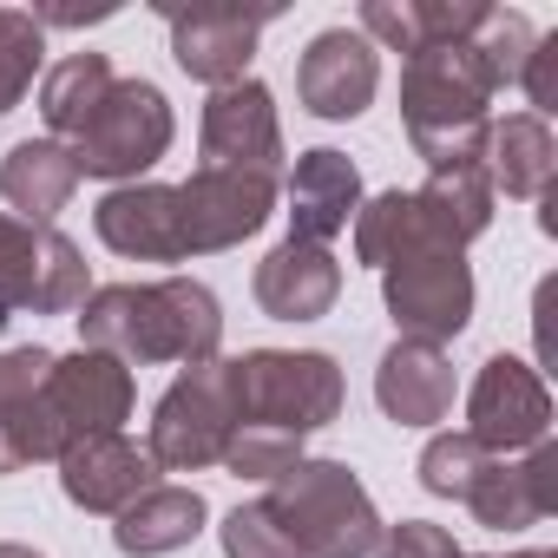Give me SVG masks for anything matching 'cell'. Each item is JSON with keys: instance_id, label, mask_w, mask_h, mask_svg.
<instances>
[{"instance_id": "20", "label": "cell", "mask_w": 558, "mask_h": 558, "mask_svg": "<svg viewBox=\"0 0 558 558\" xmlns=\"http://www.w3.org/2000/svg\"><path fill=\"white\" fill-rule=\"evenodd\" d=\"M486 0H368L362 8V40L375 53H427V47H460L486 27Z\"/></svg>"}, {"instance_id": "11", "label": "cell", "mask_w": 558, "mask_h": 558, "mask_svg": "<svg viewBox=\"0 0 558 558\" xmlns=\"http://www.w3.org/2000/svg\"><path fill=\"white\" fill-rule=\"evenodd\" d=\"M276 217V178L263 171H210L197 165L178 184V223H184V256H217L256 236Z\"/></svg>"}, {"instance_id": "29", "label": "cell", "mask_w": 558, "mask_h": 558, "mask_svg": "<svg viewBox=\"0 0 558 558\" xmlns=\"http://www.w3.org/2000/svg\"><path fill=\"white\" fill-rule=\"evenodd\" d=\"M40 60H47V27L21 8H0V119L27 99V86L40 80Z\"/></svg>"}, {"instance_id": "26", "label": "cell", "mask_w": 558, "mask_h": 558, "mask_svg": "<svg viewBox=\"0 0 558 558\" xmlns=\"http://www.w3.org/2000/svg\"><path fill=\"white\" fill-rule=\"evenodd\" d=\"M421 230L434 236V250H466L473 236L493 230V184L480 165H453V171H427V184L414 191Z\"/></svg>"}, {"instance_id": "1", "label": "cell", "mask_w": 558, "mask_h": 558, "mask_svg": "<svg viewBox=\"0 0 558 558\" xmlns=\"http://www.w3.org/2000/svg\"><path fill=\"white\" fill-rule=\"evenodd\" d=\"M80 349H99L125 368L151 362H217L223 349V303L197 276H165V283H106L80 303Z\"/></svg>"}, {"instance_id": "28", "label": "cell", "mask_w": 558, "mask_h": 558, "mask_svg": "<svg viewBox=\"0 0 558 558\" xmlns=\"http://www.w3.org/2000/svg\"><path fill=\"white\" fill-rule=\"evenodd\" d=\"M434 236L421 230V210H414V191H381L355 210V256L368 269H388L401 256H427Z\"/></svg>"}, {"instance_id": "17", "label": "cell", "mask_w": 558, "mask_h": 558, "mask_svg": "<svg viewBox=\"0 0 558 558\" xmlns=\"http://www.w3.org/2000/svg\"><path fill=\"white\" fill-rule=\"evenodd\" d=\"M158 486V460L125 440V434H99V440H80L60 453V493L80 506V512H106L119 519L138 493Z\"/></svg>"}, {"instance_id": "36", "label": "cell", "mask_w": 558, "mask_h": 558, "mask_svg": "<svg viewBox=\"0 0 558 558\" xmlns=\"http://www.w3.org/2000/svg\"><path fill=\"white\" fill-rule=\"evenodd\" d=\"M0 558H47V551H34V545H0Z\"/></svg>"}, {"instance_id": "10", "label": "cell", "mask_w": 558, "mask_h": 558, "mask_svg": "<svg viewBox=\"0 0 558 558\" xmlns=\"http://www.w3.org/2000/svg\"><path fill=\"white\" fill-rule=\"evenodd\" d=\"M132 368L99 355V349H73V355H53V375H47V434L53 447H80V440H99V434H119L132 421Z\"/></svg>"}, {"instance_id": "9", "label": "cell", "mask_w": 558, "mask_h": 558, "mask_svg": "<svg viewBox=\"0 0 558 558\" xmlns=\"http://www.w3.org/2000/svg\"><path fill=\"white\" fill-rule=\"evenodd\" d=\"M466 440H480L493 460L532 453L538 440H551V395L545 375L519 355H486L473 388H466Z\"/></svg>"}, {"instance_id": "15", "label": "cell", "mask_w": 558, "mask_h": 558, "mask_svg": "<svg viewBox=\"0 0 558 558\" xmlns=\"http://www.w3.org/2000/svg\"><path fill=\"white\" fill-rule=\"evenodd\" d=\"M93 230L125 263H184L178 184H119L93 204Z\"/></svg>"}, {"instance_id": "16", "label": "cell", "mask_w": 558, "mask_h": 558, "mask_svg": "<svg viewBox=\"0 0 558 558\" xmlns=\"http://www.w3.org/2000/svg\"><path fill=\"white\" fill-rule=\"evenodd\" d=\"M486 532H525L538 519L558 512V447L538 440L532 453L512 460H486V473L473 480V493L460 499Z\"/></svg>"}, {"instance_id": "5", "label": "cell", "mask_w": 558, "mask_h": 558, "mask_svg": "<svg viewBox=\"0 0 558 558\" xmlns=\"http://www.w3.org/2000/svg\"><path fill=\"white\" fill-rule=\"evenodd\" d=\"M178 138V112L151 80H112V93L99 99V112L86 119V132L66 145L80 178H106L119 184H145V171L171 151Z\"/></svg>"}, {"instance_id": "4", "label": "cell", "mask_w": 558, "mask_h": 558, "mask_svg": "<svg viewBox=\"0 0 558 558\" xmlns=\"http://www.w3.org/2000/svg\"><path fill=\"white\" fill-rule=\"evenodd\" d=\"M230 388H236V427H276L310 440L342 414V368L323 349L230 355Z\"/></svg>"}, {"instance_id": "23", "label": "cell", "mask_w": 558, "mask_h": 558, "mask_svg": "<svg viewBox=\"0 0 558 558\" xmlns=\"http://www.w3.org/2000/svg\"><path fill=\"white\" fill-rule=\"evenodd\" d=\"M73 191H80V165L60 138H21L0 158V197L21 223H53L73 204Z\"/></svg>"}, {"instance_id": "37", "label": "cell", "mask_w": 558, "mask_h": 558, "mask_svg": "<svg viewBox=\"0 0 558 558\" xmlns=\"http://www.w3.org/2000/svg\"><path fill=\"white\" fill-rule=\"evenodd\" d=\"M512 558H558V551H512Z\"/></svg>"}, {"instance_id": "27", "label": "cell", "mask_w": 558, "mask_h": 558, "mask_svg": "<svg viewBox=\"0 0 558 558\" xmlns=\"http://www.w3.org/2000/svg\"><path fill=\"white\" fill-rule=\"evenodd\" d=\"M106 93H112V60L106 53H66L60 66L40 73V119H47V132L60 145H73Z\"/></svg>"}, {"instance_id": "3", "label": "cell", "mask_w": 558, "mask_h": 558, "mask_svg": "<svg viewBox=\"0 0 558 558\" xmlns=\"http://www.w3.org/2000/svg\"><path fill=\"white\" fill-rule=\"evenodd\" d=\"M263 512L283 525L296 558H375L381 545V512L368 486L349 473V460H296L276 473L263 493Z\"/></svg>"}, {"instance_id": "33", "label": "cell", "mask_w": 558, "mask_h": 558, "mask_svg": "<svg viewBox=\"0 0 558 558\" xmlns=\"http://www.w3.org/2000/svg\"><path fill=\"white\" fill-rule=\"evenodd\" d=\"M217 538H223V558H296V545L283 538V525L263 512V499H250V506L223 512Z\"/></svg>"}, {"instance_id": "30", "label": "cell", "mask_w": 558, "mask_h": 558, "mask_svg": "<svg viewBox=\"0 0 558 558\" xmlns=\"http://www.w3.org/2000/svg\"><path fill=\"white\" fill-rule=\"evenodd\" d=\"M486 460H493V453H486L480 440H466V434H434V440L421 447V466H414V473H421V486H427L434 499H466L473 480L486 473Z\"/></svg>"}, {"instance_id": "7", "label": "cell", "mask_w": 558, "mask_h": 558, "mask_svg": "<svg viewBox=\"0 0 558 558\" xmlns=\"http://www.w3.org/2000/svg\"><path fill=\"white\" fill-rule=\"evenodd\" d=\"M230 434H236V388H230V355H217V362L184 368L158 395L145 453L158 460V473H204L223 460Z\"/></svg>"}, {"instance_id": "34", "label": "cell", "mask_w": 558, "mask_h": 558, "mask_svg": "<svg viewBox=\"0 0 558 558\" xmlns=\"http://www.w3.org/2000/svg\"><path fill=\"white\" fill-rule=\"evenodd\" d=\"M375 558H466L460 538L434 519H401V525H381V545Z\"/></svg>"}, {"instance_id": "19", "label": "cell", "mask_w": 558, "mask_h": 558, "mask_svg": "<svg viewBox=\"0 0 558 558\" xmlns=\"http://www.w3.org/2000/svg\"><path fill=\"white\" fill-rule=\"evenodd\" d=\"M47 375H53L47 349H0V480L34 460H60L47 434V408H40Z\"/></svg>"}, {"instance_id": "35", "label": "cell", "mask_w": 558, "mask_h": 558, "mask_svg": "<svg viewBox=\"0 0 558 558\" xmlns=\"http://www.w3.org/2000/svg\"><path fill=\"white\" fill-rule=\"evenodd\" d=\"M519 86H525V99H532V119H551V112H558V34H538V47H532L525 73H519Z\"/></svg>"}, {"instance_id": "8", "label": "cell", "mask_w": 558, "mask_h": 558, "mask_svg": "<svg viewBox=\"0 0 558 558\" xmlns=\"http://www.w3.org/2000/svg\"><path fill=\"white\" fill-rule=\"evenodd\" d=\"M381 303H388L401 342L440 349V342L466 336V323H473V269L453 250L401 256V263L381 269Z\"/></svg>"}, {"instance_id": "12", "label": "cell", "mask_w": 558, "mask_h": 558, "mask_svg": "<svg viewBox=\"0 0 558 558\" xmlns=\"http://www.w3.org/2000/svg\"><path fill=\"white\" fill-rule=\"evenodd\" d=\"M197 145L210 171H283V125H276V93L263 80H236L204 99Z\"/></svg>"}, {"instance_id": "21", "label": "cell", "mask_w": 558, "mask_h": 558, "mask_svg": "<svg viewBox=\"0 0 558 558\" xmlns=\"http://www.w3.org/2000/svg\"><path fill=\"white\" fill-rule=\"evenodd\" d=\"M355 210H362V171H355V158L336 151V145L303 151L296 171H290V236L329 250L355 223Z\"/></svg>"}, {"instance_id": "6", "label": "cell", "mask_w": 558, "mask_h": 558, "mask_svg": "<svg viewBox=\"0 0 558 558\" xmlns=\"http://www.w3.org/2000/svg\"><path fill=\"white\" fill-rule=\"evenodd\" d=\"M86 296V250L53 223H21L0 210V329L14 316H73Z\"/></svg>"}, {"instance_id": "2", "label": "cell", "mask_w": 558, "mask_h": 558, "mask_svg": "<svg viewBox=\"0 0 558 558\" xmlns=\"http://www.w3.org/2000/svg\"><path fill=\"white\" fill-rule=\"evenodd\" d=\"M493 73L480 60L473 40L460 47H427L401 66V125L414 158H427V171H453V165H480L486 158V132H493Z\"/></svg>"}, {"instance_id": "22", "label": "cell", "mask_w": 558, "mask_h": 558, "mask_svg": "<svg viewBox=\"0 0 558 558\" xmlns=\"http://www.w3.org/2000/svg\"><path fill=\"white\" fill-rule=\"evenodd\" d=\"M375 401L395 427H434L453 414V362L427 342H401L375 368Z\"/></svg>"}, {"instance_id": "24", "label": "cell", "mask_w": 558, "mask_h": 558, "mask_svg": "<svg viewBox=\"0 0 558 558\" xmlns=\"http://www.w3.org/2000/svg\"><path fill=\"white\" fill-rule=\"evenodd\" d=\"M480 171H486L493 197H499V191H506V197H545L551 178H558V138H551V125L532 119V112H506V119H493Z\"/></svg>"}, {"instance_id": "14", "label": "cell", "mask_w": 558, "mask_h": 558, "mask_svg": "<svg viewBox=\"0 0 558 558\" xmlns=\"http://www.w3.org/2000/svg\"><path fill=\"white\" fill-rule=\"evenodd\" d=\"M165 21H171V60L197 86L223 93V86L250 80V60H256V40H263L269 14H236V8H191V14H178V8H165Z\"/></svg>"}, {"instance_id": "25", "label": "cell", "mask_w": 558, "mask_h": 558, "mask_svg": "<svg viewBox=\"0 0 558 558\" xmlns=\"http://www.w3.org/2000/svg\"><path fill=\"white\" fill-rule=\"evenodd\" d=\"M204 519H210V506H204V493L197 486H151V493H138L125 512H119V525H112V545L125 551V558H165V551H184L197 532H204Z\"/></svg>"}, {"instance_id": "18", "label": "cell", "mask_w": 558, "mask_h": 558, "mask_svg": "<svg viewBox=\"0 0 558 558\" xmlns=\"http://www.w3.org/2000/svg\"><path fill=\"white\" fill-rule=\"evenodd\" d=\"M256 310L269 323H323L342 296V263L323 243H296L283 236L263 263H256Z\"/></svg>"}, {"instance_id": "13", "label": "cell", "mask_w": 558, "mask_h": 558, "mask_svg": "<svg viewBox=\"0 0 558 558\" xmlns=\"http://www.w3.org/2000/svg\"><path fill=\"white\" fill-rule=\"evenodd\" d=\"M375 93H381V53L355 27H323L303 47V60H296V99L316 119H329V125L362 119L375 106Z\"/></svg>"}, {"instance_id": "32", "label": "cell", "mask_w": 558, "mask_h": 558, "mask_svg": "<svg viewBox=\"0 0 558 558\" xmlns=\"http://www.w3.org/2000/svg\"><path fill=\"white\" fill-rule=\"evenodd\" d=\"M296 460H303V440H296V434H276V427H236L217 466H230L236 480H276V473H290Z\"/></svg>"}, {"instance_id": "31", "label": "cell", "mask_w": 558, "mask_h": 558, "mask_svg": "<svg viewBox=\"0 0 558 558\" xmlns=\"http://www.w3.org/2000/svg\"><path fill=\"white\" fill-rule=\"evenodd\" d=\"M473 47H480L486 73H493V86H519V73H525V60H532V47H538V27H532L519 8H493L486 27L473 34Z\"/></svg>"}]
</instances>
